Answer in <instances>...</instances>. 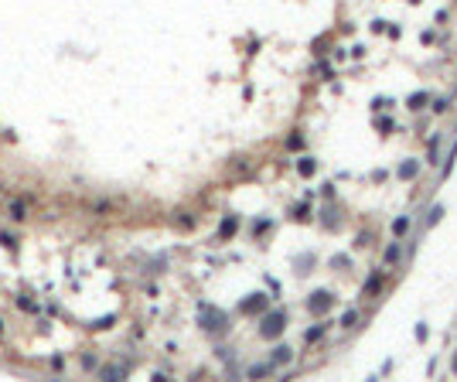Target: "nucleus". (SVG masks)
I'll return each mask as SVG.
<instances>
[{
  "mask_svg": "<svg viewBox=\"0 0 457 382\" xmlns=\"http://www.w3.org/2000/svg\"><path fill=\"white\" fill-rule=\"evenodd\" d=\"M382 280H385L382 273H376V277H369V280H365V287H362V297H365V301H372V297L382 290Z\"/></svg>",
  "mask_w": 457,
  "mask_h": 382,
  "instance_id": "nucleus-1",
  "label": "nucleus"
},
{
  "mask_svg": "<svg viewBox=\"0 0 457 382\" xmlns=\"http://www.w3.org/2000/svg\"><path fill=\"white\" fill-rule=\"evenodd\" d=\"M280 328H283V310H277V314H270V317H266L263 334H266V338H273V334H280Z\"/></svg>",
  "mask_w": 457,
  "mask_h": 382,
  "instance_id": "nucleus-2",
  "label": "nucleus"
},
{
  "mask_svg": "<svg viewBox=\"0 0 457 382\" xmlns=\"http://www.w3.org/2000/svg\"><path fill=\"white\" fill-rule=\"evenodd\" d=\"M416 171H420V164H416V160H406V164L399 167V178L409 181V178H416Z\"/></svg>",
  "mask_w": 457,
  "mask_h": 382,
  "instance_id": "nucleus-3",
  "label": "nucleus"
},
{
  "mask_svg": "<svg viewBox=\"0 0 457 382\" xmlns=\"http://www.w3.org/2000/svg\"><path fill=\"white\" fill-rule=\"evenodd\" d=\"M406 229H409V215H399V219L392 222V235L399 239V235H406Z\"/></svg>",
  "mask_w": 457,
  "mask_h": 382,
  "instance_id": "nucleus-4",
  "label": "nucleus"
},
{
  "mask_svg": "<svg viewBox=\"0 0 457 382\" xmlns=\"http://www.w3.org/2000/svg\"><path fill=\"white\" fill-rule=\"evenodd\" d=\"M310 307H314V310H328V307H331V297H328V294H317V297L310 301Z\"/></svg>",
  "mask_w": 457,
  "mask_h": 382,
  "instance_id": "nucleus-5",
  "label": "nucleus"
},
{
  "mask_svg": "<svg viewBox=\"0 0 457 382\" xmlns=\"http://www.w3.org/2000/svg\"><path fill=\"white\" fill-rule=\"evenodd\" d=\"M440 219H444V205H433V208H430V215H427V226H437Z\"/></svg>",
  "mask_w": 457,
  "mask_h": 382,
  "instance_id": "nucleus-6",
  "label": "nucleus"
},
{
  "mask_svg": "<svg viewBox=\"0 0 457 382\" xmlns=\"http://www.w3.org/2000/svg\"><path fill=\"white\" fill-rule=\"evenodd\" d=\"M399 256H403V249H399V242H392V246H389V249H385V263H389V266H392V263H396V259H399Z\"/></svg>",
  "mask_w": 457,
  "mask_h": 382,
  "instance_id": "nucleus-7",
  "label": "nucleus"
},
{
  "mask_svg": "<svg viewBox=\"0 0 457 382\" xmlns=\"http://www.w3.org/2000/svg\"><path fill=\"white\" fill-rule=\"evenodd\" d=\"M423 102H427V92H413L409 96V109H423Z\"/></svg>",
  "mask_w": 457,
  "mask_h": 382,
  "instance_id": "nucleus-8",
  "label": "nucleus"
},
{
  "mask_svg": "<svg viewBox=\"0 0 457 382\" xmlns=\"http://www.w3.org/2000/svg\"><path fill=\"white\" fill-rule=\"evenodd\" d=\"M355 321H358V310H345V314H341V324H345V328H352Z\"/></svg>",
  "mask_w": 457,
  "mask_h": 382,
  "instance_id": "nucleus-9",
  "label": "nucleus"
},
{
  "mask_svg": "<svg viewBox=\"0 0 457 382\" xmlns=\"http://www.w3.org/2000/svg\"><path fill=\"white\" fill-rule=\"evenodd\" d=\"M287 358H290V348H287V345H280V348L273 352V362H287Z\"/></svg>",
  "mask_w": 457,
  "mask_h": 382,
  "instance_id": "nucleus-10",
  "label": "nucleus"
},
{
  "mask_svg": "<svg viewBox=\"0 0 457 382\" xmlns=\"http://www.w3.org/2000/svg\"><path fill=\"white\" fill-rule=\"evenodd\" d=\"M314 167H317V164H314V160H310V157H304V160H301V174H314Z\"/></svg>",
  "mask_w": 457,
  "mask_h": 382,
  "instance_id": "nucleus-11",
  "label": "nucleus"
},
{
  "mask_svg": "<svg viewBox=\"0 0 457 382\" xmlns=\"http://www.w3.org/2000/svg\"><path fill=\"white\" fill-rule=\"evenodd\" d=\"M321 334H324V328H321V324H317V328H310V331H307V341H317V338H321Z\"/></svg>",
  "mask_w": 457,
  "mask_h": 382,
  "instance_id": "nucleus-12",
  "label": "nucleus"
},
{
  "mask_svg": "<svg viewBox=\"0 0 457 382\" xmlns=\"http://www.w3.org/2000/svg\"><path fill=\"white\" fill-rule=\"evenodd\" d=\"M451 369H454V376H457V355H454V362H451Z\"/></svg>",
  "mask_w": 457,
  "mask_h": 382,
  "instance_id": "nucleus-13",
  "label": "nucleus"
}]
</instances>
